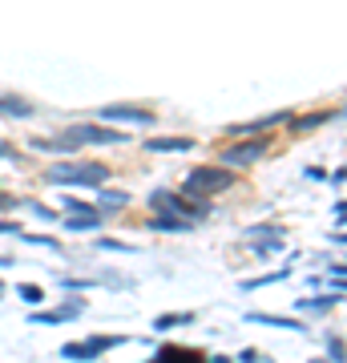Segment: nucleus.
<instances>
[{"mask_svg":"<svg viewBox=\"0 0 347 363\" xmlns=\"http://www.w3.org/2000/svg\"><path fill=\"white\" fill-rule=\"evenodd\" d=\"M65 214H97V206H89V202H77V198H65Z\"/></svg>","mask_w":347,"mask_h":363,"instance_id":"6ab92c4d","label":"nucleus"},{"mask_svg":"<svg viewBox=\"0 0 347 363\" xmlns=\"http://www.w3.org/2000/svg\"><path fill=\"white\" fill-rule=\"evenodd\" d=\"M97 247H101V250H121V255H129V250H133L129 242H117V238H97Z\"/></svg>","mask_w":347,"mask_h":363,"instance_id":"412c9836","label":"nucleus"},{"mask_svg":"<svg viewBox=\"0 0 347 363\" xmlns=\"http://www.w3.org/2000/svg\"><path fill=\"white\" fill-rule=\"evenodd\" d=\"M331 109H319V113H311V117H299L295 125H291V130L295 133H307V130H315V125H323V121H331Z\"/></svg>","mask_w":347,"mask_h":363,"instance_id":"dca6fc26","label":"nucleus"},{"mask_svg":"<svg viewBox=\"0 0 347 363\" xmlns=\"http://www.w3.org/2000/svg\"><path fill=\"white\" fill-rule=\"evenodd\" d=\"M145 150H154V154H162V150H194V138H150Z\"/></svg>","mask_w":347,"mask_h":363,"instance_id":"9b49d317","label":"nucleus"},{"mask_svg":"<svg viewBox=\"0 0 347 363\" xmlns=\"http://www.w3.org/2000/svg\"><path fill=\"white\" fill-rule=\"evenodd\" d=\"M0 113H9V117H33V105L21 101V97H0Z\"/></svg>","mask_w":347,"mask_h":363,"instance_id":"2eb2a0df","label":"nucleus"},{"mask_svg":"<svg viewBox=\"0 0 347 363\" xmlns=\"http://www.w3.org/2000/svg\"><path fill=\"white\" fill-rule=\"evenodd\" d=\"M0 157H16V154H13V145H0Z\"/></svg>","mask_w":347,"mask_h":363,"instance_id":"393cba45","label":"nucleus"},{"mask_svg":"<svg viewBox=\"0 0 347 363\" xmlns=\"http://www.w3.org/2000/svg\"><path fill=\"white\" fill-rule=\"evenodd\" d=\"M101 121H133V125H154V109H138V105H105Z\"/></svg>","mask_w":347,"mask_h":363,"instance_id":"0eeeda50","label":"nucleus"},{"mask_svg":"<svg viewBox=\"0 0 347 363\" xmlns=\"http://www.w3.org/2000/svg\"><path fill=\"white\" fill-rule=\"evenodd\" d=\"M33 214H37V218H53V210L40 206V202H33Z\"/></svg>","mask_w":347,"mask_h":363,"instance_id":"4be33fe9","label":"nucleus"},{"mask_svg":"<svg viewBox=\"0 0 347 363\" xmlns=\"http://www.w3.org/2000/svg\"><path fill=\"white\" fill-rule=\"evenodd\" d=\"M343 298V291H335V295H319V298H299V311H327Z\"/></svg>","mask_w":347,"mask_h":363,"instance_id":"ddd939ff","label":"nucleus"},{"mask_svg":"<svg viewBox=\"0 0 347 363\" xmlns=\"http://www.w3.org/2000/svg\"><path fill=\"white\" fill-rule=\"evenodd\" d=\"M158 359L170 363V359H178V363H194V359H206L202 351H194V347H162L158 351Z\"/></svg>","mask_w":347,"mask_h":363,"instance_id":"f8f14e48","label":"nucleus"},{"mask_svg":"<svg viewBox=\"0 0 347 363\" xmlns=\"http://www.w3.org/2000/svg\"><path fill=\"white\" fill-rule=\"evenodd\" d=\"M9 206H16V198H4V194H0V210H9Z\"/></svg>","mask_w":347,"mask_h":363,"instance_id":"b1692460","label":"nucleus"},{"mask_svg":"<svg viewBox=\"0 0 347 363\" xmlns=\"http://www.w3.org/2000/svg\"><path fill=\"white\" fill-rule=\"evenodd\" d=\"M267 138H258V142H234L231 150H222V166H250L258 157L267 154Z\"/></svg>","mask_w":347,"mask_h":363,"instance_id":"423d86ee","label":"nucleus"},{"mask_svg":"<svg viewBox=\"0 0 347 363\" xmlns=\"http://www.w3.org/2000/svg\"><path fill=\"white\" fill-rule=\"evenodd\" d=\"M283 121H291V113H270V117H258V121H246V125H231V138H250V133H263V130H270V125H283Z\"/></svg>","mask_w":347,"mask_h":363,"instance_id":"6e6552de","label":"nucleus"},{"mask_svg":"<svg viewBox=\"0 0 347 363\" xmlns=\"http://www.w3.org/2000/svg\"><path fill=\"white\" fill-rule=\"evenodd\" d=\"M246 319H250V323H267V327H283V331H303L299 319H283V315H267V311H250Z\"/></svg>","mask_w":347,"mask_h":363,"instance_id":"9d476101","label":"nucleus"},{"mask_svg":"<svg viewBox=\"0 0 347 363\" xmlns=\"http://www.w3.org/2000/svg\"><path fill=\"white\" fill-rule=\"evenodd\" d=\"M150 230H158V234H186V230H194V218H178V214H158V218H150Z\"/></svg>","mask_w":347,"mask_h":363,"instance_id":"1a4fd4ad","label":"nucleus"},{"mask_svg":"<svg viewBox=\"0 0 347 363\" xmlns=\"http://www.w3.org/2000/svg\"><path fill=\"white\" fill-rule=\"evenodd\" d=\"M182 323H194V311H182V315H158V319H154L158 331H170V327H182Z\"/></svg>","mask_w":347,"mask_h":363,"instance_id":"f3484780","label":"nucleus"},{"mask_svg":"<svg viewBox=\"0 0 347 363\" xmlns=\"http://www.w3.org/2000/svg\"><path fill=\"white\" fill-rule=\"evenodd\" d=\"M0 295H4V283H0Z\"/></svg>","mask_w":347,"mask_h":363,"instance_id":"a878e982","label":"nucleus"},{"mask_svg":"<svg viewBox=\"0 0 347 363\" xmlns=\"http://www.w3.org/2000/svg\"><path fill=\"white\" fill-rule=\"evenodd\" d=\"M16 230H21L16 222H0V234H16Z\"/></svg>","mask_w":347,"mask_h":363,"instance_id":"5701e85b","label":"nucleus"},{"mask_svg":"<svg viewBox=\"0 0 347 363\" xmlns=\"http://www.w3.org/2000/svg\"><path fill=\"white\" fill-rule=\"evenodd\" d=\"M126 142V133L117 130H101V125H73V130H65L61 138H49V142H33L37 150H77V145H117Z\"/></svg>","mask_w":347,"mask_h":363,"instance_id":"f257e3e1","label":"nucleus"},{"mask_svg":"<svg viewBox=\"0 0 347 363\" xmlns=\"http://www.w3.org/2000/svg\"><path fill=\"white\" fill-rule=\"evenodd\" d=\"M16 295L25 298V303H40V298H45V291H40V286H33V283H25L21 291H16Z\"/></svg>","mask_w":347,"mask_h":363,"instance_id":"aec40b11","label":"nucleus"},{"mask_svg":"<svg viewBox=\"0 0 347 363\" xmlns=\"http://www.w3.org/2000/svg\"><path fill=\"white\" fill-rule=\"evenodd\" d=\"M121 343H126L121 335H93V339H85V343H65L61 355H65V359H97L101 351L121 347Z\"/></svg>","mask_w":347,"mask_h":363,"instance_id":"20e7f679","label":"nucleus"},{"mask_svg":"<svg viewBox=\"0 0 347 363\" xmlns=\"http://www.w3.org/2000/svg\"><path fill=\"white\" fill-rule=\"evenodd\" d=\"M279 279H287V271H275V274H263V279H246L243 291H255V286H267V283H279Z\"/></svg>","mask_w":347,"mask_h":363,"instance_id":"a211bd4d","label":"nucleus"},{"mask_svg":"<svg viewBox=\"0 0 347 363\" xmlns=\"http://www.w3.org/2000/svg\"><path fill=\"white\" fill-rule=\"evenodd\" d=\"M97 198H101V206H97V210H126V206H129V194H126V190H101Z\"/></svg>","mask_w":347,"mask_h":363,"instance_id":"4468645a","label":"nucleus"},{"mask_svg":"<svg viewBox=\"0 0 347 363\" xmlns=\"http://www.w3.org/2000/svg\"><path fill=\"white\" fill-rule=\"evenodd\" d=\"M45 178L57 182V186H101L109 178V166H101V162H61V166H49Z\"/></svg>","mask_w":347,"mask_h":363,"instance_id":"f03ea898","label":"nucleus"},{"mask_svg":"<svg viewBox=\"0 0 347 363\" xmlns=\"http://www.w3.org/2000/svg\"><path fill=\"white\" fill-rule=\"evenodd\" d=\"M231 186H234L231 166H198V169H190V174H186V194L210 198V194H222V190H231Z\"/></svg>","mask_w":347,"mask_h":363,"instance_id":"7ed1b4c3","label":"nucleus"},{"mask_svg":"<svg viewBox=\"0 0 347 363\" xmlns=\"http://www.w3.org/2000/svg\"><path fill=\"white\" fill-rule=\"evenodd\" d=\"M150 206L158 210V214H178V218H198V214H206V202H198V206H186L178 194H170V190H154V198H150Z\"/></svg>","mask_w":347,"mask_h":363,"instance_id":"39448f33","label":"nucleus"}]
</instances>
